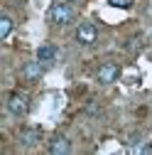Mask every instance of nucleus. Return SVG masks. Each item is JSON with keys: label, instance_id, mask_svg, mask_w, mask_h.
I'll return each mask as SVG.
<instances>
[{"label": "nucleus", "instance_id": "f8f14e48", "mask_svg": "<svg viewBox=\"0 0 152 155\" xmlns=\"http://www.w3.org/2000/svg\"><path fill=\"white\" fill-rule=\"evenodd\" d=\"M150 150H152V145H150Z\"/></svg>", "mask_w": 152, "mask_h": 155}, {"label": "nucleus", "instance_id": "f257e3e1", "mask_svg": "<svg viewBox=\"0 0 152 155\" xmlns=\"http://www.w3.org/2000/svg\"><path fill=\"white\" fill-rule=\"evenodd\" d=\"M49 20L54 25H69L74 20V10L66 5V3H54L49 8Z\"/></svg>", "mask_w": 152, "mask_h": 155}, {"label": "nucleus", "instance_id": "9b49d317", "mask_svg": "<svg viewBox=\"0 0 152 155\" xmlns=\"http://www.w3.org/2000/svg\"><path fill=\"white\" fill-rule=\"evenodd\" d=\"M69 3H79V0H69Z\"/></svg>", "mask_w": 152, "mask_h": 155}, {"label": "nucleus", "instance_id": "9d476101", "mask_svg": "<svg viewBox=\"0 0 152 155\" xmlns=\"http://www.w3.org/2000/svg\"><path fill=\"white\" fill-rule=\"evenodd\" d=\"M108 5L120 8V10H130V8H132V0H108Z\"/></svg>", "mask_w": 152, "mask_h": 155}, {"label": "nucleus", "instance_id": "20e7f679", "mask_svg": "<svg viewBox=\"0 0 152 155\" xmlns=\"http://www.w3.org/2000/svg\"><path fill=\"white\" fill-rule=\"evenodd\" d=\"M118 74H120L118 64L108 62V64H103V67L98 69V81H101V84H113V81L118 79Z\"/></svg>", "mask_w": 152, "mask_h": 155}, {"label": "nucleus", "instance_id": "0eeeda50", "mask_svg": "<svg viewBox=\"0 0 152 155\" xmlns=\"http://www.w3.org/2000/svg\"><path fill=\"white\" fill-rule=\"evenodd\" d=\"M37 140H40V128H25V130L20 133V143H22L25 148H34Z\"/></svg>", "mask_w": 152, "mask_h": 155}, {"label": "nucleus", "instance_id": "6e6552de", "mask_svg": "<svg viewBox=\"0 0 152 155\" xmlns=\"http://www.w3.org/2000/svg\"><path fill=\"white\" fill-rule=\"evenodd\" d=\"M54 57H56V49L52 45H42L40 49H37V59H40V62H52Z\"/></svg>", "mask_w": 152, "mask_h": 155}, {"label": "nucleus", "instance_id": "7ed1b4c3", "mask_svg": "<svg viewBox=\"0 0 152 155\" xmlns=\"http://www.w3.org/2000/svg\"><path fill=\"white\" fill-rule=\"evenodd\" d=\"M96 37H98V32H96V27H93L91 22H84V25H79V30H76V40H79L81 45H93Z\"/></svg>", "mask_w": 152, "mask_h": 155}, {"label": "nucleus", "instance_id": "1a4fd4ad", "mask_svg": "<svg viewBox=\"0 0 152 155\" xmlns=\"http://www.w3.org/2000/svg\"><path fill=\"white\" fill-rule=\"evenodd\" d=\"M10 32H12V20L8 15H3V17H0V40H8Z\"/></svg>", "mask_w": 152, "mask_h": 155}, {"label": "nucleus", "instance_id": "423d86ee", "mask_svg": "<svg viewBox=\"0 0 152 155\" xmlns=\"http://www.w3.org/2000/svg\"><path fill=\"white\" fill-rule=\"evenodd\" d=\"M22 79L25 81H34V79H40V74H42V62L37 59V62H27L25 67H22Z\"/></svg>", "mask_w": 152, "mask_h": 155}, {"label": "nucleus", "instance_id": "39448f33", "mask_svg": "<svg viewBox=\"0 0 152 155\" xmlns=\"http://www.w3.org/2000/svg\"><path fill=\"white\" fill-rule=\"evenodd\" d=\"M52 155H66L69 150H71V143L64 138V135H56V138H52L49 140V148H47Z\"/></svg>", "mask_w": 152, "mask_h": 155}, {"label": "nucleus", "instance_id": "f03ea898", "mask_svg": "<svg viewBox=\"0 0 152 155\" xmlns=\"http://www.w3.org/2000/svg\"><path fill=\"white\" fill-rule=\"evenodd\" d=\"M8 111H10L12 116H27V111H30V99H27L25 94H10Z\"/></svg>", "mask_w": 152, "mask_h": 155}]
</instances>
